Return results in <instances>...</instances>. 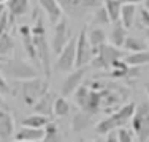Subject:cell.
<instances>
[{
  "mask_svg": "<svg viewBox=\"0 0 149 142\" xmlns=\"http://www.w3.org/2000/svg\"><path fill=\"white\" fill-rule=\"evenodd\" d=\"M32 37H33V44L37 51V59L40 63V70L43 71L45 77H51V57H49V43L46 40V27L45 21L41 16L33 14V26H30Z\"/></svg>",
  "mask_w": 149,
  "mask_h": 142,
  "instance_id": "cell-1",
  "label": "cell"
},
{
  "mask_svg": "<svg viewBox=\"0 0 149 142\" xmlns=\"http://www.w3.org/2000/svg\"><path fill=\"white\" fill-rule=\"evenodd\" d=\"M49 84L48 79H40V77H32V79H24L17 81L15 87V93L19 95V98L22 99V103L26 106H33L43 95L48 92Z\"/></svg>",
  "mask_w": 149,
  "mask_h": 142,
  "instance_id": "cell-2",
  "label": "cell"
},
{
  "mask_svg": "<svg viewBox=\"0 0 149 142\" xmlns=\"http://www.w3.org/2000/svg\"><path fill=\"white\" fill-rule=\"evenodd\" d=\"M135 108L136 104L135 103H127V104H122L120 108H118L114 112H111L106 119H103L100 123H97L95 126V131L98 134H108L111 131L118 130L120 126H125L127 122H130L135 114Z\"/></svg>",
  "mask_w": 149,
  "mask_h": 142,
  "instance_id": "cell-3",
  "label": "cell"
},
{
  "mask_svg": "<svg viewBox=\"0 0 149 142\" xmlns=\"http://www.w3.org/2000/svg\"><path fill=\"white\" fill-rule=\"evenodd\" d=\"M0 73L5 77L15 81H24V79H32L38 76V70L29 62L24 60H11L6 59L5 62H0Z\"/></svg>",
  "mask_w": 149,
  "mask_h": 142,
  "instance_id": "cell-4",
  "label": "cell"
},
{
  "mask_svg": "<svg viewBox=\"0 0 149 142\" xmlns=\"http://www.w3.org/2000/svg\"><path fill=\"white\" fill-rule=\"evenodd\" d=\"M127 51H122V48H116L113 44H105L100 46L97 51H94V55H92V66L97 70H105L109 71L111 68V63L118 59H124L125 57Z\"/></svg>",
  "mask_w": 149,
  "mask_h": 142,
  "instance_id": "cell-5",
  "label": "cell"
},
{
  "mask_svg": "<svg viewBox=\"0 0 149 142\" xmlns=\"http://www.w3.org/2000/svg\"><path fill=\"white\" fill-rule=\"evenodd\" d=\"M63 13L73 19L84 17L87 13H92L102 5V0H57Z\"/></svg>",
  "mask_w": 149,
  "mask_h": 142,
  "instance_id": "cell-6",
  "label": "cell"
},
{
  "mask_svg": "<svg viewBox=\"0 0 149 142\" xmlns=\"http://www.w3.org/2000/svg\"><path fill=\"white\" fill-rule=\"evenodd\" d=\"M76 38L78 35H72L68 43L57 54V62H56V70L57 71L68 73L74 68V63H76Z\"/></svg>",
  "mask_w": 149,
  "mask_h": 142,
  "instance_id": "cell-7",
  "label": "cell"
},
{
  "mask_svg": "<svg viewBox=\"0 0 149 142\" xmlns=\"http://www.w3.org/2000/svg\"><path fill=\"white\" fill-rule=\"evenodd\" d=\"M92 46L87 38V30L86 28H81V32L78 33L76 38V63H74V68L78 66H87V63H91L92 60Z\"/></svg>",
  "mask_w": 149,
  "mask_h": 142,
  "instance_id": "cell-8",
  "label": "cell"
},
{
  "mask_svg": "<svg viewBox=\"0 0 149 142\" xmlns=\"http://www.w3.org/2000/svg\"><path fill=\"white\" fill-rule=\"evenodd\" d=\"M86 71H87V66H78L76 70L73 68L72 71H68V76L65 77V81L62 82V88H60L62 90V97H65V98L72 97L74 93V90L83 82Z\"/></svg>",
  "mask_w": 149,
  "mask_h": 142,
  "instance_id": "cell-9",
  "label": "cell"
},
{
  "mask_svg": "<svg viewBox=\"0 0 149 142\" xmlns=\"http://www.w3.org/2000/svg\"><path fill=\"white\" fill-rule=\"evenodd\" d=\"M70 27L68 22L65 19H60L57 24H54V35H52V43H51V48L54 51V54L57 55L60 51L63 49V46L68 43L70 40Z\"/></svg>",
  "mask_w": 149,
  "mask_h": 142,
  "instance_id": "cell-10",
  "label": "cell"
},
{
  "mask_svg": "<svg viewBox=\"0 0 149 142\" xmlns=\"http://www.w3.org/2000/svg\"><path fill=\"white\" fill-rule=\"evenodd\" d=\"M15 133V120L8 109L2 108L0 104V141L8 142Z\"/></svg>",
  "mask_w": 149,
  "mask_h": 142,
  "instance_id": "cell-11",
  "label": "cell"
},
{
  "mask_svg": "<svg viewBox=\"0 0 149 142\" xmlns=\"http://www.w3.org/2000/svg\"><path fill=\"white\" fill-rule=\"evenodd\" d=\"M38 3H40L41 10L45 11L49 24L54 26V24H57L59 21L62 19L63 10H62V6H60V3L57 0H38Z\"/></svg>",
  "mask_w": 149,
  "mask_h": 142,
  "instance_id": "cell-12",
  "label": "cell"
},
{
  "mask_svg": "<svg viewBox=\"0 0 149 142\" xmlns=\"http://www.w3.org/2000/svg\"><path fill=\"white\" fill-rule=\"evenodd\" d=\"M19 33H21V41H22V48L26 51V54L29 55L30 60L38 62L37 59V51H35V44H33V37H32V30L30 26H21L19 27Z\"/></svg>",
  "mask_w": 149,
  "mask_h": 142,
  "instance_id": "cell-13",
  "label": "cell"
},
{
  "mask_svg": "<svg viewBox=\"0 0 149 142\" xmlns=\"http://www.w3.org/2000/svg\"><path fill=\"white\" fill-rule=\"evenodd\" d=\"M111 24L113 26L108 35L109 44L116 46V48H124V43H125V38H127V28L122 26L120 21H116V22H111Z\"/></svg>",
  "mask_w": 149,
  "mask_h": 142,
  "instance_id": "cell-14",
  "label": "cell"
},
{
  "mask_svg": "<svg viewBox=\"0 0 149 142\" xmlns=\"http://www.w3.org/2000/svg\"><path fill=\"white\" fill-rule=\"evenodd\" d=\"M45 137V128H32V126H21L16 133V141H29V142H41Z\"/></svg>",
  "mask_w": 149,
  "mask_h": 142,
  "instance_id": "cell-15",
  "label": "cell"
},
{
  "mask_svg": "<svg viewBox=\"0 0 149 142\" xmlns=\"http://www.w3.org/2000/svg\"><path fill=\"white\" fill-rule=\"evenodd\" d=\"M54 99H56V95L52 93V92L48 90L43 97H41L33 106H32V108H33V111L37 114H43V115L48 117L49 114L52 112V108H54Z\"/></svg>",
  "mask_w": 149,
  "mask_h": 142,
  "instance_id": "cell-16",
  "label": "cell"
},
{
  "mask_svg": "<svg viewBox=\"0 0 149 142\" xmlns=\"http://www.w3.org/2000/svg\"><path fill=\"white\" fill-rule=\"evenodd\" d=\"M87 38H89V43L92 46V54L108 41V35L103 30V27H91L89 32H87Z\"/></svg>",
  "mask_w": 149,
  "mask_h": 142,
  "instance_id": "cell-17",
  "label": "cell"
},
{
  "mask_svg": "<svg viewBox=\"0 0 149 142\" xmlns=\"http://www.w3.org/2000/svg\"><path fill=\"white\" fill-rule=\"evenodd\" d=\"M135 19H136V5H133V3H124L122 10H120V19H119L122 22V26L129 30V28L133 27Z\"/></svg>",
  "mask_w": 149,
  "mask_h": 142,
  "instance_id": "cell-18",
  "label": "cell"
},
{
  "mask_svg": "<svg viewBox=\"0 0 149 142\" xmlns=\"http://www.w3.org/2000/svg\"><path fill=\"white\" fill-rule=\"evenodd\" d=\"M92 117L91 114L84 112V111H79L78 114H74L73 120H72V130L74 133H81V131L87 130L89 125H92Z\"/></svg>",
  "mask_w": 149,
  "mask_h": 142,
  "instance_id": "cell-19",
  "label": "cell"
},
{
  "mask_svg": "<svg viewBox=\"0 0 149 142\" xmlns=\"http://www.w3.org/2000/svg\"><path fill=\"white\" fill-rule=\"evenodd\" d=\"M5 6L15 17H21L29 11L30 3H29V0H6Z\"/></svg>",
  "mask_w": 149,
  "mask_h": 142,
  "instance_id": "cell-20",
  "label": "cell"
},
{
  "mask_svg": "<svg viewBox=\"0 0 149 142\" xmlns=\"http://www.w3.org/2000/svg\"><path fill=\"white\" fill-rule=\"evenodd\" d=\"M133 133L138 136V142H148L149 141V114L143 117L141 120L132 123Z\"/></svg>",
  "mask_w": 149,
  "mask_h": 142,
  "instance_id": "cell-21",
  "label": "cell"
},
{
  "mask_svg": "<svg viewBox=\"0 0 149 142\" xmlns=\"http://www.w3.org/2000/svg\"><path fill=\"white\" fill-rule=\"evenodd\" d=\"M127 63L130 66H144L149 65V49H144V51H138V52H130L124 57Z\"/></svg>",
  "mask_w": 149,
  "mask_h": 142,
  "instance_id": "cell-22",
  "label": "cell"
},
{
  "mask_svg": "<svg viewBox=\"0 0 149 142\" xmlns=\"http://www.w3.org/2000/svg\"><path fill=\"white\" fill-rule=\"evenodd\" d=\"M124 49L127 52H138V51H144L148 49V41L144 38L140 37H133V35H127L125 43H124Z\"/></svg>",
  "mask_w": 149,
  "mask_h": 142,
  "instance_id": "cell-23",
  "label": "cell"
},
{
  "mask_svg": "<svg viewBox=\"0 0 149 142\" xmlns=\"http://www.w3.org/2000/svg\"><path fill=\"white\" fill-rule=\"evenodd\" d=\"M111 24L109 21V16L106 13L105 6H98L92 11V17H91V27H103V26H108Z\"/></svg>",
  "mask_w": 149,
  "mask_h": 142,
  "instance_id": "cell-24",
  "label": "cell"
},
{
  "mask_svg": "<svg viewBox=\"0 0 149 142\" xmlns=\"http://www.w3.org/2000/svg\"><path fill=\"white\" fill-rule=\"evenodd\" d=\"M124 3L120 0H103V6L106 10L109 16V21L111 22H116V21L120 19V10H122Z\"/></svg>",
  "mask_w": 149,
  "mask_h": 142,
  "instance_id": "cell-25",
  "label": "cell"
},
{
  "mask_svg": "<svg viewBox=\"0 0 149 142\" xmlns=\"http://www.w3.org/2000/svg\"><path fill=\"white\" fill-rule=\"evenodd\" d=\"M13 51H15L13 38L10 32H5V33L0 35V55H3L5 59H10L13 55Z\"/></svg>",
  "mask_w": 149,
  "mask_h": 142,
  "instance_id": "cell-26",
  "label": "cell"
},
{
  "mask_svg": "<svg viewBox=\"0 0 149 142\" xmlns=\"http://www.w3.org/2000/svg\"><path fill=\"white\" fill-rule=\"evenodd\" d=\"M129 70H130L129 63L124 59H118L111 63L109 73H111V77H129Z\"/></svg>",
  "mask_w": 149,
  "mask_h": 142,
  "instance_id": "cell-27",
  "label": "cell"
},
{
  "mask_svg": "<svg viewBox=\"0 0 149 142\" xmlns=\"http://www.w3.org/2000/svg\"><path fill=\"white\" fill-rule=\"evenodd\" d=\"M48 123H49V117L43 115V114H37V112L22 120L24 126H32V128H45Z\"/></svg>",
  "mask_w": 149,
  "mask_h": 142,
  "instance_id": "cell-28",
  "label": "cell"
},
{
  "mask_svg": "<svg viewBox=\"0 0 149 142\" xmlns=\"http://www.w3.org/2000/svg\"><path fill=\"white\" fill-rule=\"evenodd\" d=\"M41 142H62V136H60V130L56 123L49 122L45 126V137Z\"/></svg>",
  "mask_w": 149,
  "mask_h": 142,
  "instance_id": "cell-29",
  "label": "cell"
},
{
  "mask_svg": "<svg viewBox=\"0 0 149 142\" xmlns=\"http://www.w3.org/2000/svg\"><path fill=\"white\" fill-rule=\"evenodd\" d=\"M52 114H54L56 117H65L70 114V104H68V101H67L65 97H56Z\"/></svg>",
  "mask_w": 149,
  "mask_h": 142,
  "instance_id": "cell-30",
  "label": "cell"
},
{
  "mask_svg": "<svg viewBox=\"0 0 149 142\" xmlns=\"http://www.w3.org/2000/svg\"><path fill=\"white\" fill-rule=\"evenodd\" d=\"M15 19H16V17L5 8V11H3L2 17H0V35L5 33V32H10V30H11Z\"/></svg>",
  "mask_w": 149,
  "mask_h": 142,
  "instance_id": "cell-31",
  "label": "cell"
},
{
  "mask_svg": "<svg viewBox=\"0 0 149 142\" xmlns=\"http://www.w3.org/2000/svg\"><path fill=\"white\" fill-rule=\"evenodd\" d=\"M116 136H118V141L119 142H133V139H135L133 130H129V128H125V126L118 128Z\"/></svg>",
  "mask_w": 149,
  "mask_h": 142,
  "instance_id": "cell-32",
  "label": "cell"
},
{
  "mask_svg": "<svg viewBox=\"0 0 149 142\" xmlns=\"http://www.w3.org/2000/svg\"><path fill=\"white\" fill-rule=\"evenodd\" d=\"M138 16H140V24L143 26L144 28H149V10L143 8L138 10Z\"/></svg>",
  "mask_w": 149,
  "mask_h": 142,
  "instance_id": "cell-33",
  "label": "cell"
},
{
  "mask_svg": "<svg viewBox=\"0 0 149 142\" xmlns=\"http://www.w3.org/2000/svg\"><path fill=\"white\" fill-rule=\"evenodd\" d=\"M10 84L6 82V77L0 73V95H8L10 93Z\"/></svg>",
  "mask_w": 149,
  "mask_h": 142,
  "instance_id": "cell-34",
  "label": "cell"
},
{
  "mask_svg": "<svg viewBox=\"0 0 149 142\" xmlns=\"http://www.w3.org/2000/svg\"><path fill=\"white\" fill-rule=\"evenodd\" d=\"M105 142H119V141H118V136L114 134V131H111V133H108V134H106V139H105Z\"/></svg>",
  "mask_w": 149,
  "mask_h": 142,
  "instance_id": "cell-35",
  "label": "cell"
},
{
  "mask_svg": "<svg viewBox=\"0 0 149 142\" xmlns=\"http://www.w3.org/2000/svg\"><path fill=\"white\" fill-rule=\"evenodd\" d=\"M122 3H133V5H138V3H143V0H120Z\"/></svg>",
  "mask_w": 149,
  "mask_h": 142,
  "instance_id": "cell-36",
  "label": "cell"
},
{
  "mask_svg": "<svg viewBox=\"0 0 149 142\" xmlns=\"http://www.w3.org/2000/svg\"><path fill=\"white\" fill-rule=\"evenodd\" d=\"M5 3H0V17H2V14H3V11H5Z\"/></svg>",
  "mask_w": 149,
  "mask_h": 142,
  "instance_id": "cell-37",
  "label": "cell"
},
{
  "mask_svg": "<svg viewBox=\"0 0 149 142\" xmlns=\"http://www.w3.org/2000/svg\"><path fill=\"white\" fill-rule=\"evenodd\" d=\"M143 6L146 10H149V0H143Z\"/></svg>",
  "mask_w": 149,
  "mask_h": 142,
  "instance_id": "cell-38",
  "label": "cell"
},
{
  "mask_svg": "<svg viewBox=\"0 0 149 142\" xmlns=\"http://www.w3.org/2000/svg\"><path fill=\"white\" fill-rule=\"evenodd\" d=\"M144 35H146V41H148V44H149V28L144 30Z\"/></svg>",
  "mask_w": 149,
  "mask_h": 142,
  "instance_id": "cell-39",
  "label": "cell"
},
{
  "mask_svg": "<svg viewBox=\"0 0 149 142\" xmlns=\"http://www.w3.org/2000/svg\"><path fill=\"white\" fill-rule=\"evenodd\" d=\"M146 93H148V97H149V82L146 84Z\"/></svg>",
  "mask_w": 149,
  "mask_h": 142,
  "instance_id": "cell-40",
  "label": "cell"
},
{
  "mask_svg": "<svg viewBox=\"0 0 149 142\" xmlns=\"http://www.w3.org/2000/svg\"><path fill=\"white\" fill-rule=\"evenodd\" d=\"M5 60H6L5 57H3V55H0V62H5Z\"/></svg>",
  "mask_w": 149,
  "mask_h": 142,
  "instance_id": "cell-41",
  "label": "cell"
},
{
  "mask_svg": "<svg viewBox=\"0 0 149 142\" xmlns=\"http://www.w3.org/2000/svg\"><path fill=\"white\" fill-rule=\"evenodd\" d=\"M2 103H3V99H2V95H0V104H2Z\"/></svg>",
  "mask_w": 149,
  "mask_h": 142,
  "instance_id": "cell-42",
  "label": "cell"
},
{
  "mask_svg": "<svg viewBox=\"0 0 149 142\" xmlns=\"http://www.w3.org/2000/svg\"><path fill=\"white\" fill-rule=\"evenodd\" d=\"M0 3H6V0H0Z\"/></svg>",
  "mask_w": 149,
  "mask_h": 142,
  "instance_id": "cell-43",
  "label": "cell"
},
{
  "mask_svg": "<svg viewBox=\"0 0 149 142\" xmlns=\"http://www.w3.org/2000/svg\"><path fill=\"white\" fill-rule=\"evenodd\" d=\"M16 142H29V141H16Z\"/></svg>",
  "mask_w": 149,
  "mask_h": 142,
  "instance_id": "cell-44",
  "label": "cell"
},
{
  "mask_svg": "<svg viewBox=\"0 0 149 142\" xmlns=\"http://www.w3.org/2000/svg\"><path fill=\"white\" fill-rule=\"evenodd\" d=\"M89 142H102V141H89Z\"/></svg>",
  "mask_w": 149,
  "mask_h": 142,
  "instance_id": "cell-45",
  "label": "cell"
}]
</instances>
